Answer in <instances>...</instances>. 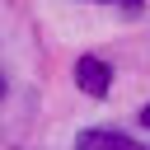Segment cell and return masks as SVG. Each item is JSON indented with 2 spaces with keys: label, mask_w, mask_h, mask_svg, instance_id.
Listing matches in <instances>:
<instances>
[{
  "label": "cell",
  "mask_w": 150,
  "mask_h": 150,
  "mask_svg": "<svg viewBox=\"0 0 150 150\" xmlns=\"http://www.w3.org/2000/svg\"><path fill=\"white\" fill-rule=\"evenodd\" d=\"M75 84H80L89 98H103V94L112 89V66L98 61V56H80V61H75Z\"/></svg>",
  "instance_id": "1"
},
{
  "label": "cell",
  "mask_w": 150,
  "mask_h": 150,
  "mask_svg": "<svg viewBox=\"0 0 150 150\" xmlns=\"http://www.w3.org/2000/svg\"><path fill=\"white\" fill-rule=\"evenodd\" d=\"M75 150H145L141 141L122 136V131H80Z\"/></svg>",
  "instance_id": "2"
},
{
  "label": "cell",
  "mask_w": 150,
  "mask_h": 150,
  "mask_svg": "<svg viewBox=\"0 0 150 150\" xmlns=\"http://www.w3.org/2000/svg\"><path fill=\"white\" fill-rule=\"evenodd\" d=\"M98 5H127V9H136L141 0H98Z\"/></svg>",
  "instance_id": "3"
},
{
  "label": "cell",
  "mask_w": 150,
  "mask_h": 150,
  "mask_svg": "<svg viewBox=\"0 0 150 150\" xmlns=\"http://www.w3.org/2000/svg\"><path fill=\"white\" fill-rule=\"evenodd\" d=\"M141 122H145V127H150V103H145V108H141Z\"/></svg>",
  "instance_id": "4"
},
{
  "label": "cell",
  "mask_w": 150,
  "mask_h": 150,
  "mask_svg": "<svg viewBox=\"0 0 150 150\" xmlns=\"http://www.w3.org/2000/svg\"><path fill=\"white\" fill-rule=\"evenodd\" d=\"M0 94H5V80H0Z\"/></svg>",
  "instance_id": "5"
}]
</instances>
